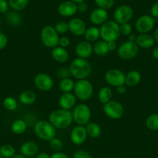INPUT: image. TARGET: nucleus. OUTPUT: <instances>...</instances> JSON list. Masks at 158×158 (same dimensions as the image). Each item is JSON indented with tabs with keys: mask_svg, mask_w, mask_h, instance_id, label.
<instances>
[{
	"mask_svg": "<svg viewBox=\"0 0 158 158\" xmlns=\"http://www.w3.org/2000/svg\"><path fill=\"white\" fill-rule=\"evenodd\" d=\"M50 149L54 151V153L55 152H60V150L63 148V143H62L61 140L58 138H53L52 140H50Z\"/></svg>",
	"mask_w": 158,
	"mask_h": 158,
	"instance_id": "obj_36",
	"label": "nucleus"
},
{
	"mask_svg": "<svg viewBox=\"0 0 158 158\" xmlns=\"http://www.w3.org/2000/svg\"><path fill=\"white\" fill-rule=\"evenodd\" d=\"M9 10V3L6 0H0V13H6Z\"/></svg>",
	"mask_w": 158,
	"mask_h": 158,
	"instance_id": "obj_44",
	"label": "nucleus"
},
{
	"mask_svg": "<svg viewBox=\"0 0 158 158\" xmlns=\"http://www.w3.org/2000/svg\"><path fill=\"white\" fill-rule=\"evenodd\" d=\"M51 56L57 63H64L69 60L70 55L66 49L57 46L51 50Z\"/></svg>",
	"mask_w": 158,
	"mask_h": 158,
	"instance_id": "obj_20",
	"label": "nucleus"
},
{
	"mask_svg": "<svg viewBox=\"0 0 158 158\" xmlns=\"http://www.w3.org/2000/svg\"><path fill=\"white\" fill-rule=\"evenodd\" d=\"M1 23H2V20H1V19H0V25H1Z\"/></svg>",
	"mask_w": 158,
	"mask_h": 158,
	"instance_id": "obj_56",
	"label": "nucleus"
},
{
	"mask_svg": "<svg viewBox=\"0 0 158 158\" xmlns=\"http://www.w3.org/2000/svg\"><path fill=\"white\" fill-rule=\"evenodd\" d=\"M0 158H4V157H3L2 155H0Z\"/></svg>",
	"mask_w": 158,
	"mask_h": 158,
	"instance_id": "obj_57",
	"label": "nucleus"
},
{
	"mask_svg": "<svg viewBox=\"0 0 158 158\" xmlns=\"http://www.w3.org/2000/svg\"><path fill=\"white\" fill-rule=\"evenodd\" d=\"M74 94L76 98L81 101L88 100L93 95V85L88 80H79L74 84Z\"/></svg>",
	"mask_w": 158,
	"mask_h": 158,
	"instance_id": "obj_5",
	"label": "nucleus"
},
{
	"mask_svg": "<svg viewBox=\"0 0 158 158\" xmlns=\"http://www.w3.org/2000/svg\"><path fill=\"white\" fill-rule=\"evenodd\" d=\"M139 52V47L136 43L125 41L118 48L117 53L119 58L123 60H129L135 58Z\"/></svg>",
	"mask_w": 158,
	"mask_h": 158,
	"instance_id": "obj_9",
	"label": "nucleus"
},
{
	"mask_svg": "<svg viewBox=\"0 0 158 158\" xmlns=\"http://www.w3.org/2000/svg\"><path fill=\"white\" fill-rule=\"evenodd\" d=\"M37 100V95L35 93L30 89H26L22 92L19 97V100L20 103L26 106L33 104Z\"/></svg>",
	"mask_w": 158,
	"mask_h": 158,
	"instance_id": "obj_23",
	"label": "nucleus"
},
{
	"mask_svg": "<svg viewBox=\"0 0 158 158\" xmlns=\"http://www.w3.org/2000/svg\"><path fill=\"white\" fill-rule=\"evenodd\" d=\"M29 0H9V6L14 11H21L28 5Z\"/></svg>",
	"mask_w": 158,
	"mask_h": 158,
	"instance_id": "obj_33",
	"label": "nucleus"
},
{
	"mask_svg": "<svg viewBox=\"0 0 158 158\" xmlns=\"http://www.w3.org/2000/svg\"><path fill=\"white\" fill-rule=\"evenodd\" d=\"M100 37L103 41H116L120 35L119 25L114 20H107L101 26Z\"/></svg>",
	"mask_w": 158,
	"mask_h": 158,
	"instance_id": "obj_4",
	"label": "nucleus"
},
{
	"mask_svg": "<svg viewBox=\"0 0 158 158\" xmlns=\"http://www.w3.org/2000/svg\"><path fill=\"white\" fill-rule=\"evenodd\" d=\"M3 106L8 110L14 111L16 110L18 103L15 98L12 97H7L3 100Z\"/></svg>",
	"mask_w": 158,
	"mask_h": 158,
	"instance_id": "obj_35",
	"label": "nucleus"
},
{
	"mask_svg": "<svg viewBox=\"0 0 158 158\" xmlns=\"http://www.w3.org/2000/svg\"><path fill=\"white\" fill-rule=\"evenodd\" d=\"M84 37L85 39V41L88 42V43L97 42L100 37V29L96 26H91V27L88 28L84 34Z\"/></svg>",
	"mask_w": 158,
	"mask_h": 158,
	"instance_id": "obj_25",
	"label": "nucleus"
},
{
	"mask_svg": "<svg viewBox=\"0 0 158 158\" xmlns=\"http://www.w3.org/2000/svg\"><path fill=\"white\" fill-rule=\"evenodd\" d=\"M155 158H158V156H156V157H155Z\"/></svg>",
	"mask_w": 158,
	"mask_h": 158,
	"instance_id": "obj_58",
	"label": "nucleus"
},
{
	"mask_svg": "<svg viewBox=\"0 0 158 158\" xmlns=\"http://www.w3.org/2000/svg\"><path fill=\"white\" fill-rule=\"evenodd\" d=\"M0 155L4 158H11L15 155V148L10 144H4L0 148Z\"/></svg>",
	"mask_w": 158,
	"mask_h": 158,
	"instance_id": "obj_34",
	"label": "nucleus"
},
{
	"mask_svg": "<svg viewBox=\"0 0 158 158\" xmlns=\"http://www.w3.org/2000/svg\"><path fill=\"white\" fill-rule=\"evenodd\" d=\"M69 70L71 75L77 80H85L91 73L92 67L86 60L77 57L70 63Z\"/></svg>",
	"mask_w": 158,
	"mask_h": 158,
	"instance_id": "obj_2",
	"label": "nucleus"
},
{
	"mask_svg": "<svg viewBox=\"0 0 158 158\" xmlns=\"http://www.w3.org/2000/svg\"><path fill=\"white\" fill-rule=\"evenodd\" d=\"M133 16V9L127 5H122L115 10L113 17L114 21L119 25L129 23Z\"/></svg>",
	"mask_w": 158,
	"mask_h": 158,
	"instance_id": "obj_11",
	"label": "nucleus"
},
{
	"mask_svg": "<svg viewBox=\"0 0 158 158\" xmlns=\"http://www.w3.org/2000/svg\"><path fill=\"white\" fill-rule=\"evenodd\" d=\"M74 84H75V83L72 79L66 78L60 80L58 86L60 90L63 94H65V93H71V91L74 89Z\"/></svg>",
	"mask_w": 158,
	"mask_h": 158,
	"instance_id": "obj_31",
	"label": "nucleus"
},
{
	"mask_svg": "<svg viewBox=\"0 0 158 158\" xmlns=\"http://www.w3.org/2000/svg\"><path fill=\"white\" fill-rule=\"evenodd\" d=\"M34 84L36 87L43 92L50 90L54 86V80L52 77L45 73H40L34 77Z\"/></svg>",
	"mask_w": 158,
	"mask_h": 158,
	"instance_id": "obj_13",
	"label": "nucleus"
},
{
	"mask_svg": "<svg viewBox=\"0 0 158 158\" xmlns=\"http://www.w3.org/2000/svg\"><path fill=\"white\" fill-rule=\"evenodd\" d=\"M112 91L108 86H103L99 89L98 99L101 103L103 105L105 104L112 100Z\"/></svg>",
	"mask_w": 158,
	"mask_h": 158,
	"instance_id": "obj_26",
	"label": "nucleus"
},
{
	"mask_svg": "<svg viewBox=\"0 0 158 158\" xmlns=\"http://www.w3.org/2000/svg\"><path fill=\"white\" fill-rule=\"evenodd\" d=\"M116 91H117V93L119 94L122 95V94H124L125 92H126V88H125V86H124V85H122V86H118V87H116Z\"/></svg>",
	"mask_w": 158,
	"mask_h": 158,
	"instance_id": "obj_49",
	"label": "nucleus"
},
{
	"mask_svg": "<svg viewBox=\"0 0 158 158\" xmlns=\"http://www.w3.org/2000/svg\"><path fill=\"white\" fill-rule=\"evenodd\" d=\"M153 39H154L155 42L158 43V28L154 31V33H153Z\"/></svg>",
	"mask_w": 158,
	"mask_h": 158,
	"instance_id": "obj_53",
	"label": "nucleus"
},
{
	"mask_svg": "<svg viewBox=\"0 0 158 158\" xmlns=\"http://www.w3.org/2000/svg\"><path fill=\"white\" fill-rule=\"evenodd\" d=\"M77 11L80 12L81 13H85L86 12L87 9H88V6H87L86 3L83 2H81L79 4L77 5Z\"/></svg>",
	"mask_w": 158,
	"mask_h": 158,
	"instance_id": "obj_46",
	"label": "nucleus"
},
{
	"mask_svg": "<svg viewBox=\"0 0 158 158\" xmlns=\"http://www.w3.org/2000/svg\"><path fill=\"white\" fill-rule=\"evenodd\" d=\"M105 82L114 87L125 85V75L119 69H110L105 74Z\"/></svg>",
	"mask_w": 158,
	"mask_h": 158,
	"instance_id": "obj_10",
	"label": "nucleus"
},
{
	"mask_svg": "<svg viewBox=\"0 0 158 158\" xmlns=\"http://www.w3.org/2000/svg\"><path fill=\"white\" fill-rule=\"evenodd\" d=\"M69 1L73 2H74L75 4H79V3H81V2H83L85 0H69Z\"/></svg>",
	"mask_w": 158,
	"mask_h": 158,
	"instance_id": "obj_54",
	"label": "nucleus"
},
{
	"mask_svg": "<svg viewBox=\"0 0 158 158\" xmlns=\"http://www.w3.org/2000/svg\"><path fill=\"white\" fill-rule=\"evenodd\" d=\"M103 112L105 115L112 120H119L124 114V107L122 104L116 100H110L103 105Z\"/></svg>",
	"mask_w": 158,
	"mask_h": 158,
	"instance_id": "obj_8",
	"label": "nucleus"
},
{
	"mask_svg": "<svg viewBox=\"0 0 158 158\" xmlns=\"http://www.w3.org/2000/svg\"><path fill=\"white\" fill-rule=\"evenodd\" d=\"M136 36H137V35H134V34L132 33L131 35H129L128 36V41L133 42V43H136Z\"/></svg>",
	"mask_w": 158,
	"mask_h": 158,
	"instance_id": "obj_52",
	"label": "nucleus"
},
{
	"mask_svg": "<svg viewBox=\"0 0 158 158\" xmlns=\"http://www.w3.org/2000/svg\"><path fill=\"white\" fill-rule=\"evenodd\" d=\"M150 14L153 18H158V2L154 3L150 9Z\"/></svg>",
	"mask_w": 158,
	"mask_h": 158,
	"instance_id": "obj_45",
	"label": "nucleus"
},
{
	"mask_svg": "<svg viewBox=\"0 0 158 158\" xmlns=\"http://www.w3.org/2000/svg\"><path fill=\"white\" fill-rule=\"evenodd\" d=\"M69 31L71 34L76 36L84 35L87 29L86 24L82 19L79 18H74L68 23Z\"/></svg>",
	"mask_w": 158,
	"mask_h": 158,
	"instance_id": "obj_15",
	"label": "nucleus"
},
{
	"mask_svg": "<svg viewBox=\"0 0 158 158\" xmlns=\"http://www.w3.org/2000/svg\"><path fill=\"white\" fill-rule=\"evenodd\" d=\"M93 52V46L91 43L87 41H81L77 44L75 47V53L78 58L85 59L91 56Z\"/></svg>",
	"mask_w": 158,
	"mask_h": 158,
	"instance_id": "obj_18",
	"label": "nucleus"
},
{
	"mask_svg": "<svg viewBox=\"0 0 158 158\" xmlns=\"http://www.w3.org/2000/svg\"><path fill=\"white\" fill-rule=\"evenodd\" d=\"M77 101V98L72 93H65L60 96L58 100V104L60 109L71 110L74 108Z\"/></svg>",
	"mask_w": 158,
	"mask_h": 158,
	"instance_id": "obj_16",
	"label": "nucleus"
},
{
	"mask_svg": "<svg viewBox=\"0 0 158 158\" xmlns=\"http://www.w3.org/2000/svg\"><path fill=\"white\" fill-rule=\"evenodd\" d=\"M93 52L98 56H104L107 55L109 51H108L106 42L103 41V40L95 42L94 45L93 46Z\"/></svg>",
	"mask_w": 158,
	"mask_h": 158,
	"instance_id": "obj_30",
	"label": "nucleus"
},
{
	"mask_svg": "<svg viewBox=\"0 0 158 158\" xmlns=\"http://www.w3.org/2000/svg\"><path fill=\"white\" fill-rule=\"evenodd\" d=\"M107 46H108V49L109 52H113L117 48V44H116V41H110L107 43Z\"/></svg>",
	"mask_w": 158,
	"mask_h": 158,
	"instance_id": "obj_47",
	"label": "nucleus"
},
{
	"mask_svg": "<svg viewBox=\"0 0 158 158\" xmlns=\"http://www.w3.org/2000/svg\"><path fill=\"white\" fill-rule=\"evenodd\" d=\"M91 110L86 104L81 103L74 106L73 110V120L79 126H85L88 124L91 119Z\"/></svg>",
	"mask_w": 158,
	"mask_h": 158,
	"instance_id": "obj_7",
	"label": "nucleus"
},
{
	"mask_svg": "<svg viewBox=\"0 0 158 158\" xmlns=\"http://www.w3.org/2000/svg\"><path fill=\"white\" fill-rule=\"evenodd\" d=\"M57 12L60 15L64 17H70L74 15L77 12V4L71 1L63 2L59 5Z\"/></svg>",
	"mask_w": 158,
	"mask_h": 158,
	"instance_id": "obj_19",
	"label": "nucleus"
},
{
	"mask_svg": "<svg viewBox=\"0 0 158 158\" xmlns=\"http://www.w3.org/2000/svg\"><path fill=\"white\" fill-rule=\"evenodd\" d=\"M142 76L138 70H131L125 75V84L129 87H133L140 82Z\"/></svg>",
	"mask_w": 158,
	"mask_h": 158,
	"instance_id": "obj_24",
	"label": "nucleus"
},
{
	"mask_svg": "<svg viewBox=\"0 0 158 158\" xmlns=\"http://www.w3.org/2000/svg\"><path fill=\"white\" fill-rule=\"evenodd\" d=\"M72 121V112L71 110L63 109L55 110L49 115V122L56 129H67L71 126Z\"/></svg>",
	"mask_w": 158,
	"mask_h": 158,
	"instance_id": "obj_1",
	"label": "nucleus"
},
{
	"mask_svg": "<svg viewBox=\"0 0 158 158\" xmlns=\"http://www.w3.org/2000/svg\"><path fill=\"white\" fill-rule=\"evenodd\" d=\"M70 44H71V40H70V39L68 38V37L67 36L60 37V39H59V42H58V46L66 49L67 47H68V46H70Z\"/></svg>",
	"mask_w": 158,
	"mask_h": 158,
	"instance_id": "obj_41",
	"label": "nucleus"
},
{
	"mask_svg": "<svg viewBox=\"0 0 158 158\" xmlns=\"http://www.w3.org/2000/svg\"><path fill=\"white\" fill-rule=\"evenodd\" d=\"M36 158H50V156L48 154H46V153L43 152L39 154Z\"/></svg>",
	"mask_w": 158,
	"mask_h": 158,
	"instance_id": "obj_51",
	"label": "nucleus"
},
{
	"mask_svg": "<svg viewBox=\"0 0 158 158\" xmlns=\"http://www.w3.org/2000/svg\"><path fill=\"white\" fill-rule=\"evenodd\" d=\"M152 55H153V58L156 59V60H158V46H155L153 48V51H152Z\"/></svg>",
	"mask_w": 158,
	"mask_h": 158,
	"instance_id": "obj_50",
	"label": "nucleus"
},
{
	"mask_svg": "<svg viewBox=\"0 0 158 158\" xmlns=\"http://www.w3.org/2000/svg\"><path fill=\"white\" fill-rule=\"evenodd\" d=\"M8 39L7 36L5 35L3 32H0V50L5 49L6 46H7Z\"/></svg>",
	"mask_w": 158,
	"mask_h": 158,
	"instance_id": "obj_43",
	"label": "nucleus"
},
{
	"mask_svg": "<svg viewBox=\"0 0 158 158\" xmlns=\"http://www.w3.org/2000/svg\"><path fill=\"white\" fill-rule=\"evenodd\" d=\"M119 32L122 35H125V36H129L132 34L133 27L129 23H123V24L119 25Z\"/></svg>",
	"mask_w": 158,
	"mask_h": 158,
	"instance_id": "obj_38",
	"label": "nucleus"
},
{
	"mask_svg": "<svg viewBox=\"0 0 158 158\" xmlns=\"http://www.w3.org/2000/svg\"><path fill=\"white\" fill-rule=\"evenodd\" d=\"M59 39V34L53 26H46L42 29L40 32V40L43 46L46 47L54 49V47L58 46Z\"/></svg>",
	"mask_w": 158,
	"mask_h": 158,
	"instance_id": "obj_6",
	"label": "nucleus"
},
{
	"mask_svg": "<svg viewBox=\"0 0 158 158\" xmlns=\"http://www.w3.org/2000/svg\"><path fill=\"white\" fill-rule=\"evenodd\" d=\"M85 129L88 137L91 138H98L102 133L100 126L94 122H89L85 127Z\"/></svg>",
	"mask_w": 158,
	"mask_h": 158,
	"instance_id": "obj_27",
	"label": "nucleus"
},
{
	"mask_svg": "<svg viewBox=\"0 0 158 158\" xmlns=\"http://www.w3.org/2000/svg\"><path fill=\"white\" fill-rule=\"evenodd\" d=\"M11 158H26V157H25L23 155H22V154H15V155H14L13 157Z\"/></svg>",
	"mask_w": 158,
	"mask_h": 158,
	"instance_id": "obj_55",
	"label": "nucleus"
},
{
	"mask_svg": "<svg viewBox=\"0 0 158 158\" xmlns=\"http://www.w3.org/2000/svg\"><path fill=\"white\" fill-rule=\"evenodd\" d=\"M38 145L33 141H26L20 146V153L24 157H33L38 152Z\"/></svg>",
	"mask_w": 158,
	"mask_h": 158,
	"instance_id": "obj_21",
	"label": "nucleus"
},
{
	"mask_svg": "<svg viewBox=\"0 0 158 158\" xmlns=\"http://www.w3.org/2000/svg\"><path fill=\"white\" fill-rule=\"evenodd\" d=\"M54 29L57 31L58 34H64L68 31H69V27H68V23L64 21H60L56 23Z\"/></svg>",
	"mask_w": 158,
	"mask_h": 158,
	"instance_id": "obj_37",
	"label": "nucleus"
},
{
	"mask_svg": "<svg viewBox=\"0 0 158 158\" xmlns=\"http://www.w3.org/2000/svg\"><path fill=\"white\" fill-rule=\"evenodd\" d=\"M71 140L74 144L75 145H81L86 141L88 138V134H87L86 129L84 126H76L74 129L71 131Z\"/></svg>",
	"mask_w": 158,
	"mask_h": 158,
	"instance_id": "obj_14",
	"label": "nucleus"
},
{
	"mask_svg": "<svg viewBox=\"0 0 158 158\" xmlns=\"http://www.w3.org/2000/svg\"><path fill=\"white\" fill-rule=\"evenodd\" d=\"M74 158H92L91 154L83 150L77 151L74 154Z\"/></svg>",
	"mask_w": 158,
	"mask_h": 158,
	"instance_id": "obj_42",
	"label": "nucleus"
},
{
	"mask_svg": "<svg viewBox=\"0 0 158 158\" xmlns=\"http://www.w3.org/2000/svg\"><path fill=\"white\" fill-rule=\"evenodd\" d=\"M154 43V39L149 34H139L136 36V44L141 49H150L153 47Z\"/></svg>",
	"mask_w": 158,
	"mask_h": 158,
	"instance_id": "obj_22",
	"label": "nucleus"
},
{
	"mask_svg": "<svg viewBox=\"0 0 158 158\" xmlns=\"http://www.w3.org/2000/svg\"><path fill=\"white\" fill-rule=\"evenodd\" d=\"M108 12L105 9L98 8L90 14V21L94 26H102L108 19Z\"/></svg>",
	"mask_w": 158,
	"mask_h": 158,
	"instance_id": "obj_17",
	"label": "nucleus"
},
{
	"mask_svg": "<svg viewBox=\"0 0 158 158\" xmlns=\"http://www.w3.org/2000/svg\"><path fill=\"white\" fill-rule=\"evenodd\" d=\"M6 19L10 26H19L22 23V16L17 11H10L6 12Z\"/></svg>",
	"mask_w": 158,
	"mask_h": 158,
	"instance_id": "obj_28",
	"label": "nucleus"
},
{
	"mask_svg": "<svg viewBox=\"0 0 158 158\" xmlns=\"http://www.w3.org/2000/svg\"><path fill=\"white\" fill-rule=\"evenodd\" d=\"M146 126L150 131H158V114H153L149 116L146 120Z\"/></svg>",
	"mask_w": 158,
	"mask_h": 158,
	"instance_id": "obj_32",
	"label": "nucleus"
},
{
	"mask_svg": "<svg viewBox=\"0 0 158 158\" xmlns=\"http://www.w3.org/2000/svg\"><path fill=\"white\" fill-rule=\"evenodd\" d=\"M56 76L59 79H60V80H64V79L69 78V77L71 76V73H70L69 69H67V68H60V69H59L56 72Z\"/></svg>",
	"mask_w": 158,
	"mask_h": 158,
	"instance_id": "obj_40",
	"label": "nucleus"
},
{
	"mask_svg": "<svg viewBox=\"0 0 158 158\" xmlns=\"http://www.w3.org/2000/svg\"><path fill=\"white\" fill-rule=\"evenodd\" d=\"M33 131L39 139L44 141H50L56 136V128L49 120H38L34 124Z\"/></svg>",
	"mask_w": 158,
	"mask_h": 158,
	"instance_id": "obj_3",
	"label": "nucleus"
},
{
	"mask_svg": "<svg viewBox=\"0 0 158 158\" xmlns=\"http://www.w3.org/2000/svg\"><path fill=\"white\" fill-rule=\"evenodd\" d=\"M155 19L151 15H143L137 19L136 22V29L140 34H147L154 27Z\"/></svg>",
	"mask_w": 158,
	"mask_h": 158,
	"instance_id": "obj_12",
	"label": "nucleus"
},
{
	"mask_svg": "<svg viewBox=\"0 0 158 158\" xmlns=\"http://www.w3.org/2000/svg\"><path fill=\"white\" fill-rule=\"evenodd\" d=\"M94 2L99 6V8L106 10L112 7L114 4V0H94Z\"/></svg>",
	"mask_w": 158,
	"mask_h": 158,
	"instance_id": "obj_39",
	"label": "nucleus"
},
{
	"mask_svg": "<svg viewBox=\"0 0 158 158\" xmlns=\"http://www.w3.org/2000/svg\"><path fill=\"white\" fill-rule=\"evenodd\" d=\"M26 128H27L26 122L21 119L14 120L11 125V130H12V133L17 134V135H20L26 132Z\"/></svg>",
	"mask_w": 158,
	"mask_h": 158,
	"instance_id": "obj_29",
	"label": "nucleus"
},
{
	"mask_svg": "<svg viewBox=\"0 0 158 158\" xmlns=\"http://www.w3.org/2000/svg\"><path fill=\"white\" fill-rule=\"evenodd\" d=\"M50 158H69V157L64 153L55 152L50 156Z\"/></svg>",
	"mask_w": 158,
	"mask_h": 158,
	"instance_id": "obj_48",
	"label": "nucleus"
}]
</instances>
